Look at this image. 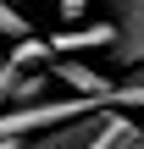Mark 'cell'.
Here are the masks:
<instances>
[{
  "label": "cell",
  "instance_id": "52a82bcc",
  "mask_svg": "<svg viewBox=\"0 0 144 149\" xmlns=\"http://www.w3.org/2000/svg\"><path fill=\"white\" fill-rule=\"evenodd\" d=\"M111 105H117V111H128V116H133V111H144V66H133V72L111 88Z\"/></svg>",
  "mask_w": 144,
  "mask_h": 149
},
{
  "label": "cell",
  "instance_id": "8fae6325",
  "mask_svg": "<svg viewBox=\"0 0 144 149\" xmlns=\"http://www.w3.org/2000/svg\"><path fill=\"white\" fill-rule=\"evenodd\" d=\"M0 149H17V138H0Z\"/></svg>",
  "mask_w": 144,
  "mask_h": 149
},
{
  "label": "cell",
  "instance_id": "7a4b0ae2",
  "mask_svg": "<svg viewBox=\"0 0 144 149\" xmlns=\"http://www.w3.org/2000/svg\"><path fill=\"white\" fill-rule=\"evenodd\" d=\"M105 11L117 22V44L105 50L111 66H122V72L144 66V0H105Z\"/></svg>",
  "mask_w": 144,
  "mask_h": 149
},
{
  "label": "cell",
  "instance_id": "8992f818",
  "mask_svg": "<svg viewBox=\"0 0 144 149\" xmlns=\"http://www.w3.org/2000/svg\"><path fill=\"white\" fill-rule=\"evenodd\" d=\"M50 83H55V77H50V66L22 72V77H17V88H11V105H33V100H44V94H50Z\"/></svg>",
  "mask_w": 144,
  "mask_h": 149
},
{
  "label": "cell",
  "instance_id": "6da1fadb",
  "mask_svg": "<svg viewBox=\"0 0 144 149\" xmlns=\"http://www.w3.org/2000/svg\"><path fill=\"white\" fill-rule=\"evenodd\" d=\"M139 138V122L117 105L83 116V122H67V127H50V133H33V138H17V149H133Z\"/></svg>",
  "mask_w": 144,
  "mask_h": 149
},
{
  "label": "cell",
  "instance_id": "30bf717a",
  "mask_svg": "<svg viewBox=\"0 0 144 149\" xmlns=\"http://www.w3.org/2000/svg\"><path fill=\"white\" fill-rule=\"evenodd\" d=\"M83 6H89V0H55V11H61V22H78V17H83Z\"/></svg>",
  "mask_w": 144,
  "mask_h": 149
},
{
  "label": "cell",
  "instance_id": "5b68a950",
  "mask_svg": "<svg viewBox=\"0 0 144 149\" xmlns=\"http://www.w3.org/2000/svg\"><path fill=\"white\" fill-rule=\"evenodd\" d=\"M11 61H17L22 72L50 66V61H55V44H44V39H33V33H28V39H17V44H11Z\"/></svg>",
  "mask_w": 144,
  "mask_h": 149
},
{
  "label": "cell",
  "instance_id": "3957f363",
  "mask_svg": "<svg viewBox=\"0 0 144 149\" xmlns=\"http://www.w3.org/2000/svg\"><path fill=\"white\" fill-rule=\"evenodd\" d=\"M50 77H55V83H67L72 94L105 100V105H111V88H117V77H100V72H94V66H83L78 55H55V61H50Z\"/></svg>",
  "mask_w": 144,
  "mask_h": 149
},
{
  "label": "cell",
  "instance_id": "277c9868",
  "mask_svg": "<svg viewBox=\"0 0 144 149\" xmlns=\"http://www.w3.org/2000/svg\"><path fill=\"white\" fill-rule=\"evenodd\" d=\"M55 55H78V50H111L117 44V22H89L78 33H50Z\"/></svg>",
  "mask_w": 144,
  "mask_h": 149
},
{
  "label": "cell",
  "instance_id": "9c48e42d",
  "mask_svg": "<svg viewBox=\"0 0 144 149\" xmlns=\"http://www.w3.org/2000/svg\"><path fill=\"white\" fill-rule=\"evenodd\" d=\"M17 77H22V66H17L11 55H0V111L11 105V88H17Z\"/></svg>",
  "mask_w": 144,
  "mask_h": 149
},
{
  "label": "cell",
  "instance_id": "ba28073f",
  "mask_svg": "<svg viewBox=\"0 0 144 149\" xmlns=\"http://www.w3.org/2000/svg\"><path fill=\"white\" fill-rule=\"evenodd\" d=\"M28 33H33V22H28L11 0H0V39H11V44H17V39H28Z\"/></svg>",
  "mask_w": 144,
  "mask_h": 149
},
{
  "label": "cell",
  "instance_id": "7c38bea8",
  "mask_svg": "<svg viewBox=\"0 0 144 149\" xmlns=\"http://www.w3.org/2000/svg\"><path fill=\"white\" fill-rule=\"evenodd\" d=\"M133 149H144V127H139V138H133Z\"/></svg>",
  "mask_w": 144,
  "mask_h": 149
}]
</instances>
